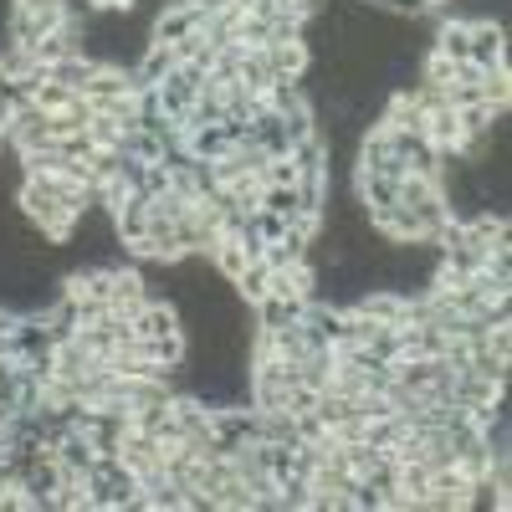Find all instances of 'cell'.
Returning <instances> with one entry per match:
<instances>
[{"mask_svg": "<svg viewBox=\"0 0 512 512\" xmlns=\"http://www.w3.org/2000/svg\"><path fill=\"white\" fill-rule=\"evenodd\" d=\"M175 67H180V52L169 47V41H149L139 67H134V88H159V82L175 72Z\"/></svg>", "mask_w": 512, "mask_h": 512, "instance_id": "cell-4", "label": "cell"}, {"mask_svg": "<svg viewBox=\"0 0 512 512\" xmlns=\"http://www.w3.org/2000/svg\"><path fill=\"white\" fill-rule=\"evenodd\" d=\"M82 482H88V502H93V512H108V507L123 512L128 502H134V492H139V477L118 461V451H113V456H98V461H93V472L82 477Z\"/></svg>", "mask_w": 512, "mask_h": 512, "instance_id": "cell-1", "label": "cell"}, {"mask_svg": "<svg viewBox=\"0 0 512 512\" xmlns=\"http://www.w3.org/2000/svg\"><path fill=\"white\" fill-rule=\"evenodd\" d=\"M262 57H267V67H272L277 77H303V72H308V62H313L308 41H267Z\"/></svg>", "mask_w": 512, "mask_h": 512, "instance_id": "cell-7", "label": "cell"}, {"mask_svg": "<svg viewBox=\"0 0 512 512\" xmlns=\"http://www.w3.org/2000/svg\"><path fill=\"white\" fill-rule=\"evenodd\" d=\"M436 52L451 57V62H466V52H472V21H441Z\"/></svg>", "mask_w": 512, "mask_h": 512, "instance_id": "cell-11", "label": "cell"}, {"mask_svg": "<svg viewBox=\"0 0 512 512\" xmlns=\"http://www.w3.org/2000/svg\"><path fill=\"white\" fill-rule=\"evenodd\" d=\"M185 149L200 159V164H210V159H221L226 149H231V134H226V123H200V128H190L185 134Z\"/></svg>", "mask_w": 512, "mask_h": 512, "instance_id": "cell-9", "label": "cell"}, {"mask_svg": "<svg viewBox=\"0 0 512 512\" xmlns=\"http://www.w3.org/2000/svg\"><path fill=\"white\" fill-rule=\"evenodd\" d=\"M128 328H134V338H164V333H180V308L175 303H149L128 318Z\"/></svg>", "mask_w": 512, "mask_h": 512, "instance_id": "cell-6", "label": "cell"}, {"mask_svg": "<svg viewBox=\"0 0 512 512\" xmlns=\"http://www.w3.org/2000/svg\"><path fill=\"white\" fill-rule=\"evenodd\" d=\"M149 282L134 272V267H113V292H108V308H113V318H134L144 303H149V292H144Z\"/></svg>", "mask_w": 512, "mask_h": 512, "instance_id": "cell-3", "label": "cell"}, {"mask_svg": "<svg viewBox=\"0 0 512 512\" xmlns=\"http://www.w3.org/2000/svg\"><path fill=\"white\" fill-rule=\"evenodd\" d=\"M425 139L436 144V154H456L461 149V118H456V108H436V113H425Z\"/></svg>", "mask_w": 512, "mask_h": 512, "instance_id": "cell-8", "label": "cell"}, {"mask_svg": "<svg viewBox=\"0 0 512 512\" xmlns=\"http://www.w3.org/2000/svg\"><path fill=\"white\" fill-rule=\"evenodd\" d=\"M77 98H82V93L62 88V82H52V77H47V82H36V88H31V103H36V108H47V113H57V108H72Z\"/></svg>", "mask_w": 512, "mask_h": 512, "instance_id": "cell-13", "label": "cell"}, {"mask_svg": "<svg viewBox=\"0 0 512 512\" xmlns=\"http://www.w3.org/2000/svg\"><path fill=\"white\" fill-rule=\"evenodd\" d=\"M369 6H384V11H390V16H425V11H431V6H425V0H369Z\"/></svg>", "mask_w": 512, "mask_h": 512, "instance_id": "cell-17", "label": "cell"}, {"mask_svg": "<svg viewBox=\"0 0 512 512\" xmlns=\"http://www.w3.org/2000/svg\"><path fill=\"white\" fill-rule=\"evenodd\" d=\"M267 41H272V21H267V16H241L236 47H267Z\"/></svg>", "mask_w": 512, "mask_h": 512, "instance_id": "cell-14", "label": "cell"}, {"mask_svg": "<svg viewBox=\"0 0 512 512\" xmlns=\"http://www.w3.org/2000/svg\"><path fill=\"white\" fill-rule=\"evenodd\" d=\"M420 82H431V88H451V82H456V62L441 57V52H431V57H425V67H420Z\"/></svg>", "mask_w": 512, "mask_h": 512, "instance_id": "cell-15", "label": "cell"}, {"mask_svg": "<svg viewBox=\"0 0 512 512\" xmlns=\"http://www.w3.org/2000/svg\"><path fill=\"white\" fill-rule=\"evenodd\" d=\"M205 26V11H195V6H169V11H159L154 21H149V41H185L190 31H200Z\"/></svg>", "mask_w": 512, "mask_h": 512, "instance_id": "cell-5", "label": "cell"}, {"mask_svg": "<svg viewBox=\"0 0 512 512\" xmlns=\"http://www.w3.org/2000/svg\"><path fill=\"white\" fill-rule=\"evenodd\" d=\"M16 410H21V405H16V395H11V390H0V425H6Z\"/></svg>", "mask_w": 512, "mask_h": 512, "instance_id": "cell-18", "label": "cell"}, {"mask_svg": "<svg viewBox=\"0 0 512 512\" xmlns=\"http://www.w3.org/2000/svg\"><path fill=\"white\" fill-rule=\"evenodd\" d=\"M93 72H98V57H62V62H52V82H62V88H72V93L88 88Z\"/></svg>", "mask_w": 512, "mask_h": 512, "instance_id": "cell-12", "label": "cell"}, {"mask_svg": "<svg viewBox=\"0 0 512 512\" xmlns=\"http://www.w3.org/2000/svg\"><path fill=\"white\" fill-rule=\"evenodd\" d=\"M466 62H477L482 72L487 67H507V31L492 16H477L472 21V52H466Z\"/></svg>", "mask_w": 512, "mask_h": 512, "instance_id": "cell-2", "label": "cell"}, {"mask_svg": "<svg viewBox=\"0 0 512 512\" xmlns=\"http://www.w3.org/2000/svg\"><path fill=\"white\" fill-rule=\"evenodd\" d=\"M267 282H272V267L262 262V256H256V262H246V272H241L231 287H236V297H241L246 308H256V303L267 297Z\"/></svg>", "mask_w": 512, "mask_h": 512, "instance_id": "cell-10", "label": "cell"}, {"mask_svg": "<svg viewBox=\"0 0 512 512\" xmlns=\"http://www.w3.org/2000/svg\"><path fill=\"white\" fill-rule=\"evenodd\" d=\"M11 11L41 16V21H62V16H67V0H11Z\"/></svg>", "mask_w": 512, "mask_h": 512, "instance_id": "cell-16", "label": "cell"}, {"mask_svg": "<svg viewBox=\"0 0 512 512\" xmlns=\"http://www.w3.org/2000/svg\"><path fill=\"white\" fill-rule=\"evenodd\" d=\"M6 118H11V108L0 103V144H6Z\"/></svg>", "mask_w": 512, "mask_h": 512, "instance_id": "cell-19", "label": "cell"}]
</instances>
